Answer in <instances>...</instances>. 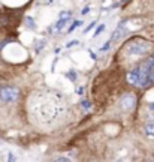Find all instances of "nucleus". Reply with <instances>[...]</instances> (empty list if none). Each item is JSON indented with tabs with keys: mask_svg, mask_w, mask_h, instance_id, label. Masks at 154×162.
Here are the masks:
<instances>
[{
	"mask_svg": "<svg viewBox=\"0 0 154 162\" xmlns=\"http://www.w3.org/2000/svg\"><path fill=\"white\" fill-rule=\"evenodd\" d=\"M127 81L136 87H150L154 84V56L144 60L139 66L127 74Z\"/></svg>",
	"mask_w": 154,
	"mask_h": 162,
	"instance_id": "1",
	"label": "nucleus"
},
{
	"mask_svg": "<svg viewBox=\"0 0 154 162\" xmlns=\"http://www.w3.org/2000/svg\"><path fill=\"white\" fill-rule=\"evenodd\" d=\"M151 45L145 40H135V42H130L127 45V53L130 56H142V54H147L150 51Z\"/></svg>",
	"mask_w": 154,
	"mask_h": 162,
	"instance_id": "2",
	"label": "nucleus"
},
{
	"mask_svg": "<svg viewBox=\"0 0 154 162\" xmlns=\"http://www.w3.org/2000/svg\"><path fill=\"white\" fill-rule=\"evenodd\" d=\"M18 96H20L18 89L9 87V86L0 87V101L3 104H12V102H15L18 99Z\"/></svg>",
	"mask_w": 154,
	"mask_h": 162,
	"instance_id": "3",
	"label": "nucleus"
},
{
	"mask_svg": "<svg viewBox=\"0 0 154 162\" xmlns=\"http://www.w3.org/2000/svg\"><path fill=\"white\" fill-rule=\"evenodd\" d=\"M136 105V96L132 93H124L120 98V107L123 111H130L132 108H135Z\"/></svg>",
	"mask_w": 154,
	"mask_h": 162,
	"instance_id": "4",
	"label": "nucleus"
},
{
	"mask_svg": "<svg viewBox=\"0 0 154 162\" xmlns=\"http://www.w3.org/2000/svg\"><path fill=\"white\" fill-rule=\"evenodd\" d=\"M123 32H124V23H120V26L117 27V30H115V32H114V35H112V38H111V39H109V40L112 42V40L118 39V38H120V36L123 35Z\"/></svg>",
	"mask_w": 154,
	"mask_h": 162,
	"instance_id": "5",
	"label": "nucleus"
},
{
	"mask_svg": "<svg viewBox=\"0 0 154 162\" xmlns=\"http://www.w3.org/2000/svg\"><path fill=\"white\" fill-rule=\"evenodd\" d=\"M145 134L150 135V137H154V125H147L145 126Z\"/></svg>",
	"mask_w": 154,
	"mask_h": 162,
	"instance_id": "6",
	"label": "nucleus"
},
{
	"mask_svg": "<svg viewBox=\"0 0 154 162\" xmlns=\"http://www.w3.org/2000/svg\"><path fill=\"white\" fill-rule=\"evenodd\" d=\"M81 24H82V21H77V23H74V24L69 27V30H68V32H69V33H72V32H74V29H77L78 26H81Z\"/></svg>",
	"mask_w": 154,
	"mask_h": 162,
	"instance_id": "7",
	"label": "nucleus"
},
{
	"mask_svg": "<svg viewBox=\"0 0 154 162\" xmlns=\"http://www.w3.org/2000/svg\"><path fill=\"white\" fill-rule=\"evenodd\" d=\"M26 26H29L30 29H33V27H35V23H33V20H32V18H27V20H26Z\"/></svg>",
	"mask_w": 154,
	"mask_h": 162,
	"instance_id": "8",
	"label": "nucleus"
},
{
	"mask_svg": "<svg viewBox=\"0 0 154 162\" xmlns=\"http://www.w3.org/2000/svg\"><path fill=\"white\" fill-rule=\"evenodd\" d=\"M103 29H105V26H103V24H102V26H99V27L96 29V33H94V36H99V35L103 32Z\"/></svg>",
	"mask_w": 154,
	"mask_h": 162,
	"instance_id": "9",
	"label": "nucleus"
},
{
	"mask_svg": "<svg viewBox=\"0 0 154 162\" xmlns=\"http://www.w3.org/2000/svg\"><path fill=\"white\" fill-rule=\"evenodd\" d=\"M81 105H82V108H84V110H90V107H91L88 101H82V104H81Z\"/></svg>",
	"mask_w": 154,
	"mask_h": 162,
	"instance_id": "10",
	"label": "nucleus"
},
{
	"mask_svg": "<svg viewBox=\"0 0 154 162\" xmlns=\"http://www.w3.org/2000/svg\"><path fill=\"white\" fill-rule=\"evenodd\" d=\"M77 44H78V40H72V42H69L66 47H68V48H71V47H74V45H77Z\"/></svg>",
	"mask_w": 154,
	"mask_h": 162,
	"instance_id": "11",
	"label": "nucleus"
},
{
	"mask_svg": "<svg viewBox=\"0 0 154 162\" xmlns=\"http://www.w3.org/2000/svg\"><path fill=\"white\" fill-rule=\"evenodd\" d=\"M57 161H69L68 158H57Z\"/></svg>",
	"mask_w": 154,
	"mask_h": 162,
	"instance_id": "12",
	"label": "nucleus"
},
{
	"mask_svg": "<svg viewBox=\"0 0 154 162\" xmlns=\"http://www.w3.org/2000/svg\"><path fill=\"white\" fill-rule=\"evenodd\" d=\"M121 2H123V3H126V2H129V0H121Z\"/></svg>",
	"mask_w": 154,
	"mask_h": 162,
	"instance_id": "13",
	"label": "nucleus"
}]
</instances>
